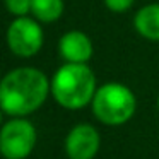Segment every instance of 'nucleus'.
I'll return each mask as SVG.
<instances>
[{
  "instance_id": "nucleus-1",
  "label": "nucleus",
  "mask_w": 159,
  "mask_h": 159,
  "mask_svg": "<svg viewBox=\"0 0 159 159\" xmlns=\"http://www.w3.org/2000/svg\"><path fill=\"white\" fill-rule=\"evenodd\" d=\"M50 96V77L38 67H16L5 72L0 80V108L7 116L28 118Z\"/></svg>"
},
{
  "instance_id": "nucleus-2",
  "label": "nucleus",
  "mask_w": 159,
  "mask_h": 159,
  "mask_svg": "<svg viewBox=\"0 0 159 159\" xmlns=\"http://www.w3.org/2000/svg\"><path fill=\"white\" fill-rule=\"evenodd\" d=\"M96 89L98 80L89 63H62L50 77L52 98L69 111L91 106Z\"/></svg>"
},
{
  "instance_id": "nucleus-3",
  "label": "nucleus",
  "mask_w": 159,
  "mask_h": 159,
  "mask_svg": "<svg viewBox=\"0 0 159 159\" xmlns=\"http://www.w3.org/2000/svg\"><path fill=\"white\" fill-rule=\"evenodd\" d=\"M91 111L99 123L106 127H120L134 118L137 111V98L125 84L104 82L98 86L91 101Z\"/></svg>"
},
{
  "instance_id": "nucleus-4",
  "label": "nucleus",
  "mask_w": 159,
  "mask_h": 159,
  "mask_svg": "<svg viewBox=\"0 0 159 159\" xmlns=\"http://www.w3.org/2000/svg\"><path fill=\"white\" fill-rule=\"evenodd\" d=\"M5 45L14 57L29 60L36 57L45 45V29L33 16L12 17L5 29Z\"/></svg>"
},
{
  "instance_id": "nucleus-5",
  "label": "nucleus",
  "mask_w": 159,
  "mask_h": 159,
  "mask_svg": "<svg viewBox=\"0 0 159 159\" xmlns=\"http://www.w3.org/2000/svg\"><path fill=\"white\" fill-rule=\"evenodd\" d=\"M38 140V132L26 116H11L0 128V156L4 159H28Z\"/></svg>"
},
{
  "instance_id": "nucleus-6",
  "label": "nucleus",
  "mask_w": 159,
  "mask_h": 159,
  "mask_svg": "<svg viewBox=\"0 0 159 159\" xmlns=\"http://www.w3.org/2000/svg\"><path fill=\"white\" fill-rule=\"evenodd\" d=\"M65 154L69 159H94L101 149V135L91 123H77L65 135Z\"/></svg>"
},
{
  "instance_id": "nucleus-7",
  "label": "nucleus",
  "mask_w": 159,
  "mask_h": 159,
  "mask_svg": "<svg viewBox=\"0 0 159 159\" xmlns=\"http://www.w3.org/2000/svg\"><path fill=\"white\" fill-rule=\"evenodd\" d=\"M57 52L63 63H89L94 55V45L87 33L70 29L58 38Z\"/></svg>"
},
{
  "instance_id": "nucleus-8",
  "label": "nucleus",
  "mask_w": 159,
  "mask_h": 159,
  "mask_svg": "<svg viewBox=\"0 0 159 159\" xmlns=\"http://www.w3.org/2000/svg\"><path fill=\"white\" fill-rule=\"evenodd\" d=\"M132 24L140 38L152 43H159V2L142 5L135 12Z\"/></svg>"
},
{
  "instance_id": "nucleus-9",
  "label": "nucleus",
  "mask_w": 159,
  "mask_h": 159,
  "mask_svg": "<svg viewBox=\"0 0 159 159\" xmlns=\"http://www.w3.org/2000/svg\"><path fill=\"white\" fill-rule=\"evenodd\" d=\"M65 12V0H31V16L41 24L60 21Z\"/></svg>"
},
{
  "instance_id": "nucleus-10",
  "label": "nucleus",
  "mask_w": 159,
  "mask_h": 159,
  "mask_svg": "<svg viewBox=\"0 0 159 159\" xmlns=\"http://www.w3.org/2000/svg\"><path fill=\"white\" fill-rule=\"evenodd\" d=\"M4 7L12 17L31 16V0H4Z\"/></svg>"
},
{
  "instance_id": "nucleus-11",
  "label": "nucleus",
  "mask_w": 159,
  "mask_h": 159,
  "mask_svg": "<svg viewBox=\"0 0 159 159\" xmlns=\"http://www.w3.org/2000/svg\"><path fill=\"white\" fill-rule=\"evenodd\" d=\"M103 4L113 14H125L134 7L135 0H103Z\"/></svg>"
},
{
  "instance_id": "nucleus-12",
  "label": "nucleus",
  "mask_w": 159,
  "mask_h": 159,
  "mask_svg": "<svg viewBox=\"0 0 159 159\" xmlns=\"http://www.w3.org/2000/svg\"><path fill=\"white\" fill-rule=\"evenodd\" d=\"M4 111H2V108H0V128H2V125H4Z\"/></svg>"
},
{
  "instance_id": "nucleus-13",
  "label": "nucleus",
  "mask_w": 159,
  "mask_h": 159,
  "mask_svg": "<svg viewBox=\"0 0 159 159\" xmlns=\"http://www.w3.org/2000/svg\"><path fill=\"white\" fill-rule=\"evenodd\" d=\"M2 77H4V75H2V69H0V80H2Z\"/></svg>"
},
{
  "instance_id": "nucleus-14",
  "label": "nucleus",
  "mask_w": 159,
  "mask_h": 159,
  "mask_svg": "<svg viewBox=\"0 0 159 159\" xmlns=\"http://www.w3.org/2000/svg\"><path fill=\"white\" fill-rule=\"evenodd\" d=\"M157 110H159V96H157Z\"/></svg>"
}]
</instances>
